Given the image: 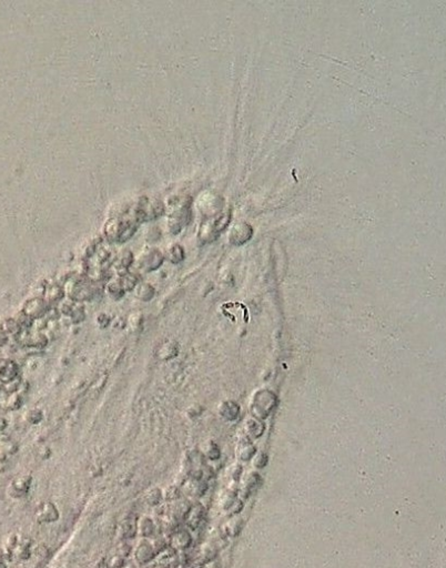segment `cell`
Listing matches in <instances>:
<instances>
[{"instance_id": "14", "label": "cell", "mask_w": 446, "mask_h": 568, "mask_svg": "<svg viewBox=\"0 0 446 568\" xmlns=\"http://www.w3.org/2000/svg\"><path fill=\"white\" fill-rule=\"evenodd\" d=\"M134 263V256L130 250H123L120 251L118 255L114 257L112 266L116 270V273L119 276H123L128 271H130V268Z\"/></svg>"}, {"instance_id": "31", "label": "cell", "mask_w": 446, "mask_h": 568, "mask_svg": "<svg viewBox=\"0 0 446 568\" xmlns=\"http://www.w3.org/2000/svg\"><path fill=\"white\" fill-rule=\"evenodd\" d=\"M118 555H120L121 557L124 558H128V556L131 555L132 554V547L128 544L127 540H124L123 543H121L118 546Z\"/></svg>"}, {"instance_id": "19", "label": "cell", "mask_w": 446, "mask_h": 568, "mask_svg": "<svg viewBox=\"0 0 446 568\" xmlns=\"http://www.w3.org/2000/svg\"><path fill=\"white\" fill-rule=\"evenodd\" d=\"M133 292L136 298L139 301H143V302H150V301L153 300L155 297L154 286L145 281H140L137 284V286L134 287Z\"/></svg>"}, {"instance_id": "6", "label": "cell", "mask_w": 446, "mask_h": 568, "mask_svg": "<svg viewBox=\"0 0 446 568\" xmlns=\"http://www.w3.org/2000/svg\"><path fill=\"white\" fill-rule=\"evenodd\" d=\"M51 307L46 302L43 297H35L27 300L23 305L22 313L30 318L33 321L43 319L48 314Z\"/></svg>"}, {"instance_id": "35", "label": "cell", "mask_w": 446, "mask_h": 568, "mask_svg": "<svg viewBox=\"0 0 446 568\" xmlns=\"http://www.w3.org/2000/svg\"><path fill=\"white\" fill-rule=\"evenodd\" d=\"M187 568H205V566L202 564H200V563H195V564H192V565H189Z\"/></svg>"}, {"instance_id": "7", "label": "cell", "mask_w": 446, "mask_h": 568, "mask_svg": "<svg viewBox=\"0 0 446 568\" xmlns=\"http://www.w3.org/2000/svg\"><path fill=\"white\" fill-rule=\"evenodd\" d=\"M169 546L177 552H186L192 544V535L190 530L186 526L177 527L169 535Z\"/></svg>"}, {"instance_id": "2", "label": "cell", "mask_w": 446, "mask_h": 568, "mask_svg": "<svg viewBox=\"0 0 446 568\" xmlns=\"http://www.w3.org/2000/svg\"><path fill=\"white\" fill-rule=\"evenodd\" d=\"M139 221L134 215L130 217L129 212L111 218L105 225V236L109 242L124 243L128 241L136 232Z\"/></svg>"}, {"instance_id": "1", "label": "cell", "mask_w": 446, "mask_h": 568, "mask_svg": "<svg viewBox=\"0 0 446 568\" xmlns=\"http://www.w3.org/2000/svg\"><path fill=\"white\" fill-rule=\"evenodd\" d=\"M66 298L76 303H83L100 297L105 292V284L93 281L86 275L74 276L63 285Z\"/></svg>"}, {"instance_id": "18", "label": "cell", "mask_w": 446, "mask_h": 568, "mask_svg": "<svg viewBox=\"0 0 446 568\" xmlns=\"http://www.w3.org/2000/svg\"><path fill=\"white\" fill-rule=\"evenodd\" d=\"M120 536L124 540H131L137 536V518L127 517L120 524Z\"/></svg>"}, {"instance_id": "25", "label": "cell", "mask_w": 446, "mask_h": 568, "mask_svg": "<svg viewBox=\"0 0 446 568\" xmlns=\"http://www.w3.org/2000/svg\"><path fill=\"white\" fill-rule=\"evenodd\" d=\"M66 318L68 319L70 324H79L81 322H84V320L86 318V312H85L84 305L81 303L74 304L73 309L71 310V312Z\"/></svg>"}, {"instance_id": "10", "label": "cell", "mask_w": 446, "mask_h": 568, "mask_svg": "<svg viewBox=\"0 0 446 568\" xmlns=\"http://www.w3.org/2000/svg\"><path fill=\"white\" fill-rule=\"evenodd\" d=\"M158 534L157 519L149 515H143L137 518V535L140 538L150 539Z\"/></svg>"}, {"instance_id": "34", "label": "cell", "mask_w": 446, "mask_h": 568, "mask_svg": "<svg viewBox=\"0 0 446 568\" xmlns=\"http://www.w3.org/2000/svg\"><path fill=\"white\" fill-rule=\"evenodd\" d=\"M7 340H8V335H7V334L2 329H0V346H3L4 344H6Z\"/></svg>"}, {"instance_id": "17", "label": "cell", "mask_w": 446, "mask_h": 568, "mask_svg": "<svg viewBox=\"0 0 446 568\" xmlns=\"http://www.w3.org/2000/svg\"><path fill=\"white\" fill-rule=\"evenodd\" d=\"M19 372L18 365L10 360H4L0 362V380L3 382L9 383L15 381Z\"/></svg>"}, {"instance_id": "15", "label": "cell", "mask_w": 446, "mask_h": 568, "mask_svg": "<svg viewBox=\"0 0 446 568\" xmlns=\"http://www.w3.org/2000/svg\"><path fill=\"white\" fill-rule=\"evenodd\" d=\"M43 298L50 307L58 306L66 299V292L63 285L58 283H50L45 287Z\"/></svg>"}, {"instance_id": "5", "label": "cell", "mask_w": 446, "mask_h": 568, "mask_svg": "<svg viewBox=\"0 0 446 568\" xmlns=\"http://www.w3.org/2000/svg\"><path fill=\"white\" fill-rule=\"evenodd\" d=\"M157 551L151 542V539L140 538L137 544L133 546L132 555L133 560L138 566H146L151 564L157 556Z\"/></svg>"}, {"instance_id": "32", "label": "cell", "mask_w": 446, "mask_h": 568, "mask_svg": "<svg viewBox=\"0 0 446 568\" xmlns=\"http://www.w3.org/2000/svg\"><path fill=\"white\" fill-rule=\"evenodd\" d=\"M206 455H207L208 458L214 460V459H217V458L220 457V450L218 449L217 445L211 444L210 447H209V449L207 450Z\"/></svg>"}, {"instance_id": "23", "label": "cell", "mask_w": 446, "mask_h": 568, "mask_svg": "<svg viewBox=\"0 0 446 568\" xmlns=\"http://www.w3.org/2000/svg\"><path fill=\"white\" fill-rule=\"evenodd\" d=\"M186 258L185 255V250L184 248L180 244H172L170 248H169L166 252L165 255V259H167L169 262H171L172 264H178L181 263L184 261Z\"/></svg>"}, {"instance_id": "30", "label": "cell", "mask_w": 446, "mask_h": 568, "mask_svg": "<svg viewBox=\"0 0 446 568\" xmlns=\"http://www.w3.org/2000/svg\"><path fill=\"white\" fill-rule=\"evenodd\" d=\"M126 559L127 558L121 557L120 555H118V554H116V555H113L110 558L109 563H108V566L110 568H124L126 566Z\"/></svg>"}, {"instance_id": "33", "label": "cell", "mask_w": 446, "mask_h": 568, "mask_svg": "<svg viewBox=\"0 0 446 568\" xmlns=\"http://www.w3.org/2000/svg\"><path fill=\"white\" fill-rule=\"evenodd\" d=\"M205 568H222L219 562H215V560H210V562L206 563V565H204Z\"/></svg>"}, {"instance_id": "16", "label": "cell", "mask_w": 446, "mask_h": 568, "mask_svg": "<svg viewBox=\"0 0 446 568\" xmlns=\"http://www.w3.org/2000/svg\"><path fill=\"white\" fill-rule=\"evenodd\" d=\"M20 339L22 342L27 347H32V349L42 350L48 344V338L45 333L35 331V332H26L20 333Z\"/></svg>"}, {"instance_id": "12", "label": "cell", "mask_w": 446, "mask_h": 568, "mask_svg": "<svg viewBox=\"0 0 446 568\" xmlns=\"http://www.w3.org/2000/svg\"><path fill=\"white\" fill-rule=\"evenodd\" d=\"M180 487L182 490V493H184V495L198 498L205 495L208 489V484L205 479L188 477L184 480V483L180 485Z\"/></svg>"}, {"instance_id": "8", "label": "cell", "mask_w": 446, "mask_h": 568, "mask_svg": "<svg viewBox=\"0 0 446 568\" xmlns=\"http://www.w3.org/2000/svg\"><path fill=\"white\" fill-rule=\"evenodd\" d=\"M151 564L153 568H179L180 553L169 546L157 554Z\"/></svg>"}, {"instance_id": "27", "label": "cell", "mask_w": 446, "mask_h": 568, "mask_svg": "<svg viewBox=\"0 0 446 568\" xmlns=\"http://www.w3.org/2000/svg\"><path fill=\"white\" fill-rule=\"evenodd\" d=\"M30 542L27 543V540L24 542H19L17 549L15 551V556L18 557L20 560H27L30 558L31 555V549H30Z\"/></svg>"}, {"instance_id": "24", "label": "cell", "mask_w": 446, "mask_h": 568, "mask_svg": "<svg viewBox=\"0 0 446 568\" xmlns=\"http://www.w3.org/2000/svg\"><path fill=\"white\" fill-rule=\"evenodd\" d=\"M162 495H164V502L167 503H173L175 500L185 496L181 487L178 484H171L167 486L165 490H162Z\"/></svg>"}, {"instance_id": "29", "label": "cell", "mask_w": 446, "mask_h": 568, "mask_svg": "<svg viewBox=\"0 0 446 568\" xmlns=\"http://www.w3.org/2000/svg\"><path fill=\"white\" fill-rule=\"evenodd\" d=\"M26 418H27V420H28V422L31 423V424H38V423H40V422H42V420L44 419V414H43V412L40 411V410H38V409H33V410H30V411L28 412V414H27Z\"/></svg>"}, {"instance_id": "28", "label": "cell", "mask_w": 446, "mask_h": 568, "mask_svg": "<svg viewBox=\"0 0 446 568\" xmlns=\"http://www.w3.org/2000/svg\"><path fill=\"white\" fill-rule=\"evenodd\" d=\"M6 404H7V407H8V409L11 410V411L18 410L23 404L22 396H20L19 394H17V393H12L11 395L8 397V399H7Z\"/></svg>"}, {"instance_id": "36", "label": "cell", "mask_w": 446, "mask_h": 568, "mask_svg": "<svg viewBox=\"0 0 446 568\" xmlns=\"http://www.w3.org/2000/svg\"><path fill=\"white\" fill-rule=\"evenodd\" d=\"M0 568H7L6 563L4 562V560H2V559H0Z\"/></svg>"}, {"instance_id": "13", "label": "cell", "mask_w": 446, "mask_h": 568, "mask_svg": "<svg viewBox=\"0 0 446 568\" xmlns=\"http://www.w3.org/2000/svg\"><path fill=\"white\" fill-rule=\"evenodd\" d=\"M32 478L30 475H22L12 480L9 486V495L13 498H25L30 491Z\"/></svg>"}, {"instance_id": "20", "label": "cell", "mask_w": 446, "mask_h": 568, "mask_svg": "<svg viewBox=\"0 0 446 568\" xmlns=\"http://www.w3.org/2000/svg\"><path fill=\"white\" fill-rule=\"evenodd\" d=\"M105 292L107 293L108 297L114 301L121 300L126 294V291L124 290V287L121 286L118 278L111 279L107 283H105Z\"/></svg>"}, {"instance_id": "11", "label": "cell", "mask_w": 446, "mask_h": 568, "mask_svg": "<svg viewBox=\"0 0 446 568\" xmlns=\"http://www.w3.org/2000/svg\"><path fill=\"white\" fill-rule=\"evenodd\" d=\"M205 516H206V510L204 506H202L200 503L191 504L190 510H189L184 519L185 526L190 531L198 530L200 525L202 524V520L205 519Z\"/></svg>"}, {"instance_id": "26", "label": "cell", "mask_w": 446, "mask_h": 568, "mask_svg": "<svg viewBox=\"0 0 446 568\" xmlns=\"http://www.w3.org/2000/svg\"><path fill=\"white\" fill-rule=\"evenodd\" d=\"M0 329L5 332L7 335H19L23 331V327L20 326V324L15 319L6 320Z\"/></svg>"}, {"instance_id": "3", "label": "cell", "mask_w": 446, "mask_h": 568, "mask_svg": "<svg viewBox=\"0 0 446 568\" xmlns=\"http://www.w3.org/2000/svg\"><path fill=\"white\" fill-rule=\"evenodd\" d=\"M165 260V255L160 250L155 248H148L140 253L137 260H134V263H136L138 270L150 273L157 271L164 264Z\"/></svg>"}, {"instance_id": "22", "label": "cell", "mask_w": 446, "mask_h": 568, "mask_svg": "<svg viewBox=\"0 0 446 568\" xmlns=\"http://www.w3.org/2000/svg\"><path fill=\"white\" fill-rule=\"evenodd\" d=\"M144 499H145V503L150 506V507H155L160 505L161 503H164V495H162V490L159 489V487H151V489H149L144 495Z\"/></svg>"}, {"instance_id": "21", "label": "cell", "mask_w": 446, "mask_h": 568, "mask_svg": "<svg viewBox=\"0 0 446 568\" xmlns=\"http://www.w3.org/2000/svg\"><path fill=\"white\" fill-rule=\"evenodd\" d=\"M119 282L121 284V286L124 287V290L127 292H131L134 290V287L137 286V284L141 281L140 276L136 272H131V271H128L127 273L123 276H119L118 277Z\"/></svg>"}, {"instance_id": "4", "label": "cell", "mask_w": 446, "mask_h": 568, "mask_svg": "<svg viewBox=\"0 0 446 568\" xmlns=\"http://www.w3.org/2000/svg\"><path fill=\"white\" fill-rule=\"evenodd\" d=\"M162 212H164L162 202L157 199L151 198L141 199L140 202L137 204L136 209H134V215H136L139 222L150 221V220L157 219L162 215Z\"/></svg>"}, {"instance_id": "9", "label": "cell", "mask_w": 446, "mask_h": 568, "mask_svg": "<svg viewBox=\"0 0 446 568\" xmlns=\"http://www.w3.org/2000/svg\"><path fill=\"white\" fill-rule=\"evenodd\" d=\"M36 520L39 524H52L60 518L58 507L52 502L40 503L36 510Z\"/></svg>"}]
</instances>
